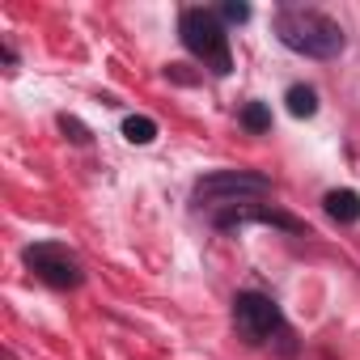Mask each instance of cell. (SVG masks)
<instances>
[{
	"label": "cell",
	"instance_id": "cell-1",
	"mask_svg": "<svg viewBox=\"0 0 360 360\" xmlns=\"http://www.w3.org/2000/svg\"><path fill=\"white\" fill-rule=\"evenodd\" d=\"M276 34L288 51L309 56V60H335L343 51V30L318 9H280L276 13Z\"/></svg>",
	"mask_w": 360,
	"mask_h": 360
},
{
	"label": "cell",
	"instance_id": "cell-2",
	"mask_svg": "<svg viewBox=\"0 0 360 360\" xmlns=\"http://www.w3.org/2000/svg\"><path fill=\"white\" fill-rule=\"evenodd\" d=\"M178 34H183V47L204 60V68H212L217 77H229L233 68V56H229V34L225 26L217 22V13L208 9H187L183 22H178Z\"/></svg>",
	"mask_w": 360,
	"mask_h": 360
},
{
	"label": "cell",
	"instance_id": "cell-3",
	"mask_svg": "<svg viewBox=\"0 0 360 360\" xmlns=\"http://www.w3.org/2000/svg\"><path fill=\"white\" fill-rule=\"evenodd\" d=\"M271 195V183L263 174H250V169H217L208 178L195 183V204L200 208H238V204H255Z\"/></svg>",
	"mask_w": 360,
	"mask_h": 360
},
{
	"label": "cell",
	"instance_id": "cell-4",
	"mask_svg": "<svg viewBox=\"0 0 360 360\" xmlns=\"http://www.w3.org/2000/svg\"><path fill=\"white\" fill-rule=\"evenodd\" d=\"M26 267L43 280V284H51V288H77L81 280H85V267H81V259L68 250V246H60V242H39V246H26Z\"/></svg>",
	"mask_w": 360,
	"mask_h": 360
},
{
	"label": "cell",
	"instance_id": "cell-5",
	"mask_svg": "<svg viewBox=\"0 0 360 360\" xmlns=\"http://www.w3.org/2000/svg\"><path fill=\"white\" fill-rule=\"evenodd\" d=\"M233 322H238V330H242L250 343H267L271 335L284 330L280 305H276L271 297H263V292H238V301H233Z\"/></svg>",
	"mask_w": 360,
	"mask_h": 360
},
{
	"label": "cell",
	"instance_id": "cell-6",
	"mask_svg": "<svg viewBox=\"0 0 360 360\" xmlns=\"http://www.w3.org/2000/svg\"><path fill=\"white\" fill-rule=\"evenodd\" d=\"M326 217L339 225H356L360 221V195L356 191H326Z\"/></svg>",
	"mask_w": 360,
	"mask_h": 360
},
{
	"label": "cell",
	"instance_id": "cell-7",
	"mask_svg": "<svg viewBox=\"0 0 360 360\" xmlns=\"http://www.w3.org/2000/svg\"><path fill=\"white\" fill-rule=\"evenodd\" d=\"M284 102H288V115H297V119H309V115L318 110V94H314L309 85H292Z\"/></svg>",
	"mask_w": 360,
	"mask_h": 360
},
{
	"label": "cell",
	"instance_id": "cell-8",
	"mask_svg": "<svg viewBox=\"0 0 360 360\" xmlns=\"http://www.w3.org/2000/svg\"><path fill=\"white\" fill-rule=\"evenodd\" d=\"M123 136H127L131 144H153V140H157V123H153L148 115H127V119H123Z\"/></svg>",
	"mask_w": 360,
	"mask_h": 360
},
{
	"label": "cell",
	"instance_id": "cell-9",
	"mask_svg": "<svg viewBox=\"0 0 360 360\" xmlns=\"http://www.w3.org/2000/svg\"><path fill=\"white\" fill-rule=\"evenodd\" d=\"M242 127L255 131V136L271 131V110H267L263 102H246V106H242Z\"/></svg>",
	"mask_w": 360,
	"mask_h": 360
},
{
	"label": "cell",
	"instance_id": "cell-10",
	"mask_svg": "<svg viewBox=\"0 0 360 360\" xmlns=\"http://www.w3.org/2000/svg\"><path fill=\"white\" fill-rule=\"evenodd\" d=\"M221 18H225V22H246V18H250V9H246V5H225V9H221Z\"/></svg>",
	"mask_w": 360,
	"mask_h": 360
},
{
	"label": "cell",
	"instance_id": "cell-11",
	"mask_svg": "<svg viewBox=\"0 0 360 360\" xmlns=\"http://www.w3.org/2000/svg\"><path fill=\"white\" fill-rule=\"evenodd\" d=\"M60 123H64V131H72V140H77V144H85V140H89V136H85V127H81L77 119H68V115H64Z\"/></svg>",
	"mask_w": 360,
	"mask_h": 360
}]
</instances>
